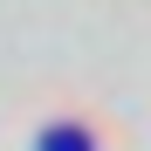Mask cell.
<instances>
[{
  "label": "cell",
  "mask_w": 151,
  "mask_h": 151,
  "mask_svg": "<svg viewBox=\"0 0 151 151\" xmlns=\"http://www.w3.org/2000/svg\"><path fill=\"white\" fill-rule=\"evenodd\" d=\"M35 151H96V131L76 124V117H62V124H48V131L35 137Z\"/></svg>",
  "instance_id": "obj_1"
}]
</instances>
